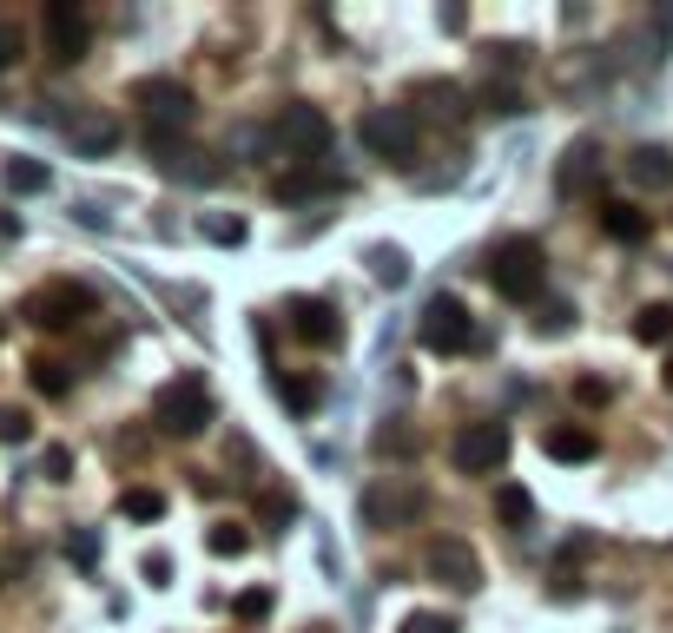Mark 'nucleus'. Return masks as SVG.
Wrapping results in <instances>:
<instances>
[{"mask_svg":"<svg viewBox=\"0 0 673 633\" xmlns=\"http://www.w3.org/2000/svg\"><path fill=\"white\" fill-rule=\"evenodd\" d=\"M132 99H139V112L152 119V139H185L192 119H198V99H192V86H178V79H139Z\"/></svg>","mask_w":673,"mask_h":633,"instance_id":"39448f33","label":"nucleus"},{"mask_svg":"<svg viewBox=\"0 0 673 633\" xmlns=\"http://www.w3.org/2000/svg\"><path fill=\"white\" fill-rule=\"evenodd\" d=\"M26 436H33V423H26V410H0V443H7V449H20Z\"/></svg>","mask_w":673,"mask_h":633,"instance_id":"c756f323","label":"nucleus"},{"mask_svg":"<svg viewBox=\"0 0 673 633\" xmlns=\"http://www.w3.org/2000/svg\"><path fill=\"white\" fill-rule=\"evenodd\" d=\"M26 370H33V390H40V396H66V370H59V363L40 357V363H26Z\"/></svg>","mask_w":673,"mask_h":633,"instance_id":"c85d7f7f","label":"nucleus"},{"mask_svg":"<svg viewBox=\"0 0 673 633\" xmlns=\"http://www.w3.org/2000/svg\"><path fill=\"white\" fill-rule=\"evenodd\" d=\"M601 231H608L615 244H641V238H648V211H634V205L608 198V205H601Z\"/></svg>","mask_w":673,"mask_h":633,"instance_id":"a211bd4d","label":"nucleus"},{"mask_svg":"<svg viewBox=\"0 0 673 633\" xmlns=\"http://www.w3.org/2000/svg\"><path fill=\"white\" fill-rule=\"evenodd\" d=\"M403 633H456V614H410Z\"/></svg>","mask_w":673,"mask_h":633,"instance_id":"7c9ffc66","label":"nucleus"},{"mask_svg":"<svg viewBox=\"0 0 673 633\" xmlns=\"http://www.w3.org/2000/svg\"><path fill=\"white\" fill-rule=\"evenodd\" d=\"M66 555H73V561H79V568H93V561H99V542H93V535H86V528H79V535H73V542H66Z\"/></svg>","mask_w":673,"mask_h":633,"instance_id":"2f4dec72","label":"nucleus"},{"mask_svg":"<svg viewBox=\"0 0 673 633\" xmlns=\"http://www.w3.org/2000/svg\"><path fill=\"white\" fill-rule=\"evenodd\" d=\"M205 548H211V555H218V561H238V555H245V548H251V535H245V528H238V522H218V528H211V535H205Z\"/></svg>","mask_w":673,"mask_h":633,"instance_id":"393cba45","label":"nucleus"},{"mask_svg":"<svg viewBox=\"0 0 673 633\" xmlns=\"http://www.w3.org/2000/svg\"><path fill=\"white\" fill-rule=\"evenodd\" d=\"M205 231H211L218 244H238V238H245V225H238V218H218V225H205Z\"/></svg>","mask_w":673,"mask_h":633,"instance_id":"f704fd0d","label":"nucleus"},{"mask_svg":"<svg viewBox=\"0 0 673 633\" xmlns=\"http://www.w3.org/2000/svg\"><path fill=\"white\" fill-rule=\"evenodd\" d=\"M423 99H430V112H436V119H463V86L430 79V86H423Z\"/></svg>","mask_w":673,"mask_h":633,"instance_id":"a878e982","label":"nucleus"},{"mask_svg":"<svg viewBox=\"0 0 673 633\" xmlns=\"http://www.w3.org/2000/svg\"><path fill=\"white\" fill-rule=\"evenodd\" d=\"M601 178V152L582 139V145H568V165H562V198H575L582 185H595Z\"/></svg>","mask_w":673,"mask_h":633,"instance_id":"aec40b11","label":"nucleus"},{"mask_svg":"<svg viewBox=\"0 0 673 633\" xmlns=\"http://www.w3.org/2000/svg\"><path fill=\"white\" fill-rule=\"evenodd\" d=\"M628 178L641 192H673V152L667 145H634L628 152Z\"/></svg>","mask_w":673,"mask_h":633,"instance_id":"2eb2a0df","label":"nucleus"},{"mask_svg":"<svg viewBox=\"0 0 673 633\" xmlns=\"http://www.w3.org/2000/svg\"><path fill=\"white\" fill-rule=\"evenodd\" d=\"M271 139H278L291 159H324V145H330V119H324V106L291 99V106L271 119Z\"/></svg>","mask_w":673,"mask_h":633,"instance_id":"0eeeda50","label":"nucleus"},{"mask_svg":"<svg viewBox=\"0 0 673 633\" xmlns=\"http://www.w3.org/2000/svg\"><path fill=\"white\" fill-rule=\"evenodd\" d=\"M145 581H152V588H165V581H172V561H165V555H152V561H145Z\"/></svg>","mask_w":673,"mask_h":633,"instance_id":"4c0bfd02","label":"nucleus"},{"mask_svg":"<svg viewBox=\"0 0 673 633\" xmlns=\"http://www.w3.org/2000/svg\"><path fill=\"white\" fill-rule=\"evenodd\" d=\"M291 337H304V343H317V350H337V343H344V324H337V310H330L324 297H297V304H291Z\"/></svg>","mask_w":673,"mask_h":633,"instance_id":"f8f14e48","label":"nucleus"},{"mask_svg":"<svg viewBox=\"0 0 673 633\" xmlns=\"http://www.w3.org/2000/svg\"><path fill=\"white\" fill-rule=\"evenodd\" d=\"M357 515H363V528H377V535H397V528L423 522V489H416L410 476H377V482L363 489Z\"/></svg>","mask_w":673,"mask_h":633,"instance_id":"20e7f679","label":"nucleus"},{"mask_svg":"<svg viewBox=\"0 0 673 633\" xmlns=\"http://www.w3.org/2000/svg\"><path fill=\"white\" fill-rule=\"evenodd\" d=\"M608 396H615V390H608L601 376H582V383H575V403H608Z\"/></svg>","mask_w":673,"mask_h":633,"instance_id":"72a5a7b5","label":"nucleus"},{"mask_svg":"<svg viewBox=\"0 0 673 633\" xmlns=\"http://www.w3.org/2000/svg\"><path fill=\"white\" fill-rule=\"evenodd\" d=\"M489 284H496L509 304L542 297V284H549V258H542V244H535V238H502V244L489 251Z\"/></svg>","mask_w":673,"mask_h":633,"instance_id":"f257e3e1","label":"nucleus"},{"mask_svg":"<svg viewBox=\"0 0 673 633\" xmlns=\"http://www.w3.org/2000/svg\"><path fill=\"white\" fill-rule=\"evenodd\" d=\"M231 614H238L245 627H258V621H271V588H245V594L231 601Z\"/></svg>","mask_w":673,"mask_h":633,"instance_id":"bb28decb","label":"nucleus"},{"mask_svg":"<svg viewBox=\"0 0 673 633\" xmlns=\"http://www.w3.org/2000/svg\"><path fill=\"white\" fill-rule=\"evenodd\" d=\"M152 423L165 429V436H178V443H192L205 423H211V390H205V376H172L159 396H152Z\"/></svg>","mask_w":673,"mask_h":633,"instance_id":"f03ea898","label":"nucleus"},{"mask_svg":"<svg viewBox=\"0 0 673 633\" xmlns=\"http://www.w3.org/2000/svg\"><path fill=\"white\" fill-rule=\"evenodd\" d=\"M542 449H549V462H595V456H601L595 429H582V423H562V429H549V436H542Z\"/></svg>","mask_w":673,"mask_h":633,"instance_id":"f3484780","label":"nucleus"},{"mask_svg":"<svg viewBox=\"0 0 673 633\" xmlns=\"http://www.w3.org/2000/svg\"><path fill=\"white\" fill-rule=\"evenodd\" d=\"M86 310H93V291H79V284H53V291L26 297V324H40V330H73Z\"/></svg>","mask_w":673,"mask_h":633,"instance_id":"9b49d317","label":"nucleus"},{"mask_svg":"<svg viewBox=\"0 0 673 633\" xmlns=\"http://www.w3.org/2000/svg\"><path fill=\"white\" fill-rule=\"evenodd\" d=\"M370 264H377V277H383L390 291H397V284L410 277V271H403V251H397V244H377V258H370Z\"/></svg>","mask_w":673,"mask_h":633,"instance_id":"cd10ccee","label":"nucleus"},{"mask_svg":"<svg viewBox=\"0 0 673 633\" xmlns=\"http://www.w3.org/2000/svg\"><path fill=\"white\" fill-rule=\"evenodd\" d=\"M423 568H430V581H443V588H456V594H469V588H482V555H476L469 542H456V535H443V542H430V555H423Z\"/></svg>","mask_w":673,"mask_h":633,"instance_id":"9d476101","label":"nucleus"},{"mask_svg":"<svg viewBox=\"0 0 673 633\" xmlns=\"http://www.w3.org/2000/svg\"><path fill=\"white\" fill-rule=\"evenodd\" d=\"M205 152H185L178 139H152V165L165 172V178H178V185H211L218 178V165H198Z\"/></svg>","mask_w":673,"mask_h":633,"instance_id":"4468645a","label":"nucleus"},{"mask_svg":"<svg viewBox=\"0 0 673 633\" xmlns=\"http://www.w3.org/2000/svg\"><path fill=\"white\" fill-rule=\"evenodd\" d=\"M496 522H502V528H529V522H535V495L515 489V482L496 489Z\"/></svg>","mask_w":673,"mask_h":633,"instance_id":"4be33fe9","label":"nucleus"},{"mask_svg":"<svg viewBox=\"0 0 673 633\" xmlns=\"http://www.w3.org/2000/svg\"><path fill=\"white\" fill-rule=\"evenodd\" d=\"M13 59H20V33H13V26H0V73H7Z\"/></svg>","mask_w":673,"mask_h":633,"instance_id":"e433bc0d","label":"nucleus"},{"mask_svg":"<svg viewBox=\"0 0 673 633\" xmlns=\"http://www.w3.org/2000/svg\"><path fill=\"white\" fill-rule=\"evenodd\" d=\"M40 26H46V53H53L59 66L86 59V46H93V20H86V7H79V0H53Z\"/></svg>","mask_w":673,"mask_h":633,"instance_id":"1a4fd4ad","label":"nucleus"},{"mask_svg":"<svg viewBox=\"0 0 673 633\" xmlns=\"http://www.w3.org/2000/svg\"><path fill=\"white\" fill-rule=\"evenodd\" d=\"M416 337H423L430 357H463V350L476 343V317H469V304H463L456 291H436V297L423 304V317H416Z\"/></svg>","mask_w":673,"mask_h":633,"instance_id":"7ed1b4c3","label":"nucleus"},{"mask_svg":"<svg viewBox=\"0 0 673 633\" xmlns=\"http://www.w3.org/2000/svg\"><path fill=\"white\" fill-rule=\"evenodd\" d=\"M119 515H126V522H159V515H165V495H159V489H126V495H119Z\"/></svg>","mask_w":673,"mask_h":633,"instance_id":"b1692460","label":"nucleus"},{"mask_svg":"<svg viewBox=\"0 0 673 633\" xmlns=\"http://www.w3.org/2000/svg\"><path fill=\"white\" fill-rule=\"evenodd\" d=\"M634 343H673V304H641L634 310Z\"/></svg>","mask_w":673,"mask_h":633,"instance_id":"412c9836","label":"nucleus"},{"mask_svg":"<svg viewBox=\"0 0 673 633\" xmlns=\"http://www.w3.org/2000/svg\"><path fill=\"white\" fill-rule=\"evenodd\" d=\"M330 185H337V178H324V172H284L271 192H278L284 205H297V198H317V192H330Z\"/></svg>","mask_w":673,"mask_h":633,"instance_id":"5701e85b","label":"nucleus"},{"mask_svg":"<svg viewBox=\"0 0 673 633\" xmlns=\"http://www.w3.org/2000/svg\"><path fill=\"white\" fill-rule=\"evenodd\" d=\"M66 139H73L79 159H106V152L119 145V119H112V112H73V119H66Z\"/></svg>","mask_w":673,"mask_h":633,"instance_id":"ddd939ff","label":"nucleus"},{"mask_svg":"<svg viewBox=\"0 0 673 633\" xmlns=\"http://www.w3.org/2000/svg\"><path fill=\"white\" fill-rule=\"evenodd\" d=\"M357 132H363V152L370 159H390V165H410L416 159V139H423V125H416L410 106H370Z\"/></svg>","mask_w":673,"mask_h":633,"instance_id":"423d86ee","label":"nucleus"},{"mask_svg":"<svg viewBox=\"0 0 673 633\" xmlns=\"http://www.w3.org/2000/svg\"><path fill=\"white\" fill-rule=\"evenodd\" d=\"M53 185V165H40V159H20V152H7L0 159V192H13V198H33V192H46Z\"/></svg>","mask_w":673,"mask_h":633,"instance_id":"dca6fc26","label":"nucleus"},{"mask_svg":"<svg viewBox=\"0 0 673 633\" xmlns=\"http://www.w3.org/2000/svg\"><path fill=\"white\" fill-rule=\"evenodd\" d=\"M667 390H673V357H667Z\"/></svg>","mask_w":673,"mask_h":633,"instance_id":"58836bf2","label":"nucleus"},{"mask_svg":"<svg viewBox=\"0 0 673 633\" xmlns=\"http://www.w3.org/2000/svg\"><path fill=\"white\" fill-rule=\"evenodd\" d=\"M568 317H575L568 304H549V310H542V337H562V330H568Z\"/></svg>","mask_w":673,"mask_h":633,"instance_id":"473e14b6","label":"nucleus"},{"mask_svg":"<svg viewBox=\"0 0 673 633\" xmlns=\"http://www.w3.org/2000/svg\"><path fill=\"white\" fill-rule=\"evenodd\" d=\"M278 396H284V410H291V416H317L324 383H317V376H297V370H278Z\"/></svg>","mask_w":673,"mask_h":633,"instance_id":"6ab92c4d","label":"nucleus"},{"mask_svg":"<svg viewBox=\"0 0 673 633\" xmlns=\"http://www.w3.org/2000/svg\"><path fill=\"white\" fill-rule=\"evenodd\" d=\"M40 469H46L53 482H66V469H73V456H66V449H46V462H40Z\"/></svg>","mask_w":673,"mask_h":633,"instance_id":"c9c22d12","label":"nucleus"},{"mask_svg":"<svg viewBox=\"0 0 673 633\" xmlns=\"http://www.w3.org/2000/svg\"><path fill=\"white\" fill-rule=\"evenodd\" d=\"M449 462H456V476H496V469L509 462V429H502V423H469V429H456Z\"/></svg>","mask_w":673,"mask_h":633,"instance_id":"6e6552de","label":"nucleus"}]
</instances>
